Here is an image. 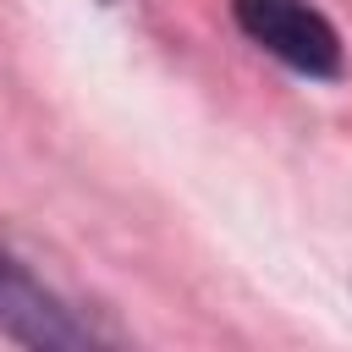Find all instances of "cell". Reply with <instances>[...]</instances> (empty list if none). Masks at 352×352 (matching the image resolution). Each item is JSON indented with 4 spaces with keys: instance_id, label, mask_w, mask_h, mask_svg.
Wrapping results in <instances>:
<instances>
[{
    "instance_id": "cell-1",
    "label": "cell",
    "mask_w": 352,
    "mask_h": 352,
    "mask_svg": "<svg viewBox=\"0 0 352 352\" xmlns=\"http://www.w3.org/2000/svg\"><path fill=\"white\" fill-rule=\"evenodd\" d=\"M231 16L280 66L319 77V82L341 77V33L308 0H231Z\"/></svg>"
},
{
    "instance_id": "cell-2",
    "label": "cell",
    "mask_w": 352,
    "mask_h": 352,
    "mask_svg": "<svg viewBox=\"0 0 352 352\" xmlns=\"http://www.w3.org/2000/svg\"><path fill=\"white\" fill-rule=\"evenodd\" d=\"M0 336L22 341V346H50V352H66V346H94L99 336L50 292L28 275V264H16L6 248H0Z\"/></svg>"
}]
</instances>
